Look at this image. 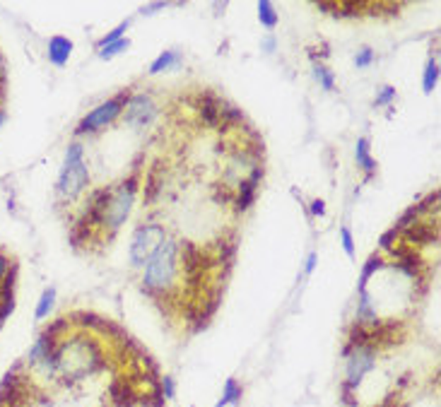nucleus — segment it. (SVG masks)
Segmentation results:
<instances>
[{
	"instance_id": "1",
	"label": "nucleus",
	"mask_w": 441,
	"mask_h": 407,
	"mask_svg": "<svg viewBox=\"0 0 441 407\" xmlns=\"http://www.w3.org/2000/svg\"><path fill=\"white\" fill-rule=\"evenodd\" d=\"M104 367L102 347L90 338H73L56 347V374L68 381H82Z\"/></svg>"
},
{
	"instance_id": "2",
	"label": "nucleus",
	"mask_w": 441,
	"mask_h": 407,
	"mask_svg": "<svg viewBox=\"0 0 441 407\" xmlns=\"http://www.w3.org/2000/svg\"><path fill=\"white\" fill-rule=\"evenodd\" d=\"M176 270H179V244L172 239H167L160 246V251L150 258L145 268L143 277V289L152 297L162 299L169 294V289L174 285Z\"/></svg>"
},
{
	"instance_id": "3",
	"label": "nucleus",
	"mask_w": 441,
	"mask_h": 407,
	"mask_svg": "<svg viewBox=\"0 0 441 407\" xmlns=\"http://www.w3.org/2000/svg\"><path fill=\"white\" fill-rule=\"evenodd\" d=\"M87 184H90V171H87V164L82 162V145L73 143L68 145L66 152V164H63L61 179H58V193L73 200L85 191Z\"/></svg>"
},
{
	"instance_id": "4",
	"label": "nucleus",
	"mask_w": 441,
	"mask_h": 407,
	"mask_svg": "<svg viewBox=\"0 0 441 407\" xmlns=\"http://www.w3.org/2000/svg\"><path fill=\"white\" fill-rule=\"evenodd\" d=\"M138 184H140V176L133 174V176H128L126 181H121L116 191H111V200H109L107 215H104V224H109L111 229H119L121 224L126 222L128 212H131V208H133L135 193H138Z\"/></svg>"
},
{
	"instance_id": "5",
	"label": "nucleus",
	"mask_w": 441,
	"mask_h": 407,
	"mask_svg": "<svg viewBox=\"0 0 441 407\" xmlns=\"http://www.w3.org/2000/svg\"><path fill=\"white\" fill-rule=\"evenodd\" d=\"M164 241H167V237H164V227H160V224H145V227H138L133 234V241H131V263L135 265V268L150 263V258L160 251V246L164 244Z\"/></svg>"
},
{
	"instance_id": "6",
	"label": "nucleus",
	"mask_w": 441,
	"mask_h": 407,
	"mask_svg": "<svg viewBox=\"0 0 441 407\" xmlns=\"http://www.w3.org/2000/svg\"><path fill=\"white\" fill-rule=\"evenodd\" d=\"M179 253H181V268H184L186 282L191 287H201L203 275L208 273L210 268H213L215 261L203 249H198L193 241H181Z\"/></svg>"
},
{
	"instance_id": "7",
	"label": "nucleus",
	"mask_w": 441,
	"mask_h": 407,
	"mask_svg": "<svg viewBox=\"0 0 441 407\" xmlns=\"http://www.w3.org/2000/svg\"><path fill=\"white\" fill-rule=\"evenodd\" d=\"M128 99H131V94L121 92L119 97H114V99H109V102H104L102 106H97L92 114H87L85 119L80 121V126H78V131L75 133L85 135V133H94V131H99V128L109 126L111 121H116L121 116V111L126 109Z\"/></svg>"
},
{
	"instance_id": "8",
	"label": "nucleus",
	"mask_w": 441,
	"mask_h": 407,
	"mask_svg": "<svg viewBox=\"0 0 441 407\" xmlns=\"http://www.w3.org/2000/svg\"><path fill=\"white\" fill-rule=\"evenodd\" d=\"M376 364V352H374V345H364V347H352L350 355H348V379L343 383H348L350 388H355L362 383L364 376L369 374V371L374 369Z\"/></svg>"
},
{
	"instance_id": "9",
	"label": "nucleus",
	"mask_w": 441,
	"mask_h": 407,
	"mask_svg": "<svg viewBox=\"0 0 441 407\" xmlns=\"http://www.w3.org/2000/svg\"><path fill=\"white\" fill-rule=\"evenodd\" d=\"M123 111H126V114H123V121L133 128L150 126L157 116V106L147 94H131V99H128V104Z\"/></svg>"
},
{
	"instance_id": "10",
	"label": "nucleus",
	"mask_w": 441,
	"mask_h": 407,
	"mask_svg": "<svg viewBox=\"0 0 441 407\" xmlns=\"http://www.w3.org/2000/svg\"><path fill=\"white\" fill-rule=\"evenodd\" d=\"M261 179H263V167L258 164V167L251 169L249 179L239 181V193H237V200H234V208H237V212H246L251 205H254Z\"/></svg>"
},
{
	"instance_id": "11",
	"label": "nucleus",
	"mask_w": 441,
	"mask_h": 407,
	"mask_svg": "<svg viewBox=\"0 0 441 407\" xmlns=\"http://www.w3.org/2000/svg\"><path fill=\"white\" fill-rule=\"evenodd\" d=\"M109 398L114 407H135L140 403V393L135 391L131 379H114L109 383Z\"/></svg>"
},
{
	"instance_id": "12",
	"label": "nucleus",
	"mask_w": 441,
	"mask_h": 407,
	"mask_svg": "<svg viewBox=\"0 0 441 407\" xmlns=\"http://www.w3.org/2000/svg\"><path fill=\"white\" fill-rule=\"evenodd\" d=\"M198 114L205 126L210 128H220V99L213 92H201L198 94V104H196Z\"/></svg>"
},
{
	"instance_id": "13",
	"label": "nucleus",
	"mask_w": 441,
	"mask_h": 407,
	"mask_svg": "<svg viewBox=\"0 0 441 407\" xmlns=\"http://www.w3.org/2000/svg\"><path fill=\"white\" fill-rule=\"evenodd\" d=\"M403 239L405 244H437L439 241V232H437V224H427V222H420L417 220L413 227L405 229L403 232Z\"/></svg>"
},
{
	"instance_id": "14",
	"label": "nucleus",
	"mask_w": 441,
	"mask_h": 407,
	"mask_svg": "<svg viewBox=\"0 0 441 407\" xmlns=\"http://www.w3.org/2000/svg\"><path fill=\"white\" fill-rule=\"evenodd\" d=\"M70 53H73V41L66 39V37H54L49 41V61L54 63V66H66Z\"/></svg>"
},
{
	"instance_id": "15",
	"label": "nucleus",
	"mask_w": 441,
	"mask_h": 407,
	"mask_svg": "<svg viewBox=\"0 0 441 407\" xmlns=\"http://www.w3.org/2000/svg\"><path fill=\"white\" fill-rule=\"evenodd\" d=\"M355 157H357V164L367 171V179H372L374 169H376V162L369 155V140L367 138H360L357 140V150H355Z\"/></svg>"
},
{
	"instance_id": "16",
	"label": "nucleus",
	"mask_w": 441,
	"mask_h": 407,
	"mask_svg": "<svg viewBox=\"0 0 441 407\" xmlns=\"http://www.w3.org/2000/svg\"><path fill=\"white\" fill-rule=\"evenodd\" d=\"M241 386L237 383V379H227L225 381V388H222V398L217 400L215 407H227V405H237L241 400Z\"/></svg>"
},
{
	"instance_id": "17",
	"label": "nucleus",
	"mask_w": 441,
	"mask_h": 407,
	"mask_svg": "<svg viewBox=\"0 0 441 407\" xmlns=\"http://www.w3.org/2000/svg\"><path fill=\"white\" fill-rule=\"evenodd\" d=\"M176 66H181V56L176 51H164L157 56V61L150 66V73L157 75V73H164V70H172Z\"/></svg>"
},
{
	"instance_id": "18",
	"label": "nucleus",
	"mask_w": 441,
	"mask_h": 407,
	"mask_svg": "<svg viewBox=\"0 0 441 407\" xmlns=\"http://www.w3.org/2000/svg\"><path fill=\"white\" fill-rule=\"evenodd\" d=\"M258 20L268 29L278 27V13H275L273 3H268V0H261V3H258Z\"/></svg>"
},
{
	"instance_id": "19",
	"label": "nucleus",
	"mask_w": 441,
	"mask_h": 407,
	"mask_svg": "<svg viewBox=\"0 0 441 407\" xmlns=\"http://www.w3.org/2000/svg\"><path fill=\"white\" fill-rule=\"evenodd\" d=\"M54 302H56V289L54 287H49V289H44V294H41V299H39V304H37V321H41V318H46L51 314V309H54Z\"/></svg>"
},
{
	"instance_id": "20",
	"label": "nucleus",
	"mask_w": 441,
	"mask_h": 407,
	"mask_svg": "<svg viewBox=\"0 0 441 407\" xmlns=\"http://www.w3.org/2000/svg\"><path fill=\"white\" fill-rule=\"evenodd\" d=\"M384 268V261H381L379 256H372L367 263H364V268H362V275H360V292H364L367 289V282H369V277L376 275L379 270Z\"/></svg>"
},
{
	"instance_id": "21",
	"label": "nucleus",
	"mask_w": 441,
	"mask_h": 407,
	"mask_svg": "<svg viewBox=\"0 0 441 407\" xmlns=\"http://www.w3.org/2000/svg\"><path fill=\"white\" fill-rule=\"evenodd\" d=\"M439 82V63L434 61V58H429L427 68H425V80H422V85H425V92L432 94L434 87H437Z\"/></svg>"
},
{
	"instance_id": "22",
	"label": "nucleus",
	"mask_w": 441,
	"mask_h": 407,
	"mask_svg": "<svg viewBox=\"0 0 441 407\" xmlns=\"http://www.w3.org/2000/svg\"><path fill=\"white\" fill-rule=\"evenodd\" d=\"M314 75H316V80L321 82V87L326 92H333L335 90V78L331 75V70L323 66V63H314Z\"/></svg>"
},
{
	"instance_id": "23",
	"label": "nucleus",
	"mask_w": 441,
	"mask_h": 407,
	"mask_svg": "<svg viewBox=\"0 0 441 407\" xmlns=\"http://www.w3.org/2000/svg\"><path fill=\"white\" fill-rule=\"evenodd\" d=\"M90 229L92 227H87V224H82V222H78L73 229H70V241H73L75 249L82 244H87V239H90Z\"/></svg>"
},
{
	"instance_id": "24",
	"label": "nucleus",
	"mask_w": 441,
	"mask_h": 407,
	"mask_svg": "<svg viewBox=\"0 0 441 407\" xmlns=\"http://www.w3.org/2000/svg\"><path fill=\"white\" fill-rule=\"evenodd\" d=\"M128 46H131V41L128 39H119V41H114V44H109V46H104V49H99V58H114V56H119L121 51H126Z\"/></svg>"
},
{
	"instance_id": "25",
	"label": "nucleus",
	"mask_w": 441,
	"mask_h": 407,
	"mask_svg": "<svg viewBox=\"0 0 441 407\" xmlns=\"http://www.w3.org/2000/svg\"><path fill=\"white\" fill-rule=\"evenodd\" d=\"M217 251H220V263L232 265L234 256H237V244H234V241H220V244H217Z\"/></svg>"
},
{
	"instance_id": "26",
	"label": "nucleus",
	"mask_w": 441,
	"mask_h": 407,
	"mask_svg": "<svg viewBox=\"0 0 441 407\" xmlns=\"http://www.w3.org/2000/svg\"><path fill=\"white\" fill-rule=\"evenodd\" d=\"M157 193H160V179H157V169H152L150 174H147V193H145V203H152Z\"/></svg>"
},
{
	"instance_id": "27",
	"label": "nucleus",
	"mask_w": 441,
	"mask_h": 407,
	"mask_svg": "<svg viewBox=\"0 0 441 407\" xmlns=\"http://www.w3.org/2000/svg\"><path fill=\"white\" fill-rule=\"evenodd\" d=\"M126 29H128V22H123V25H119V27L114 29V32L107 34V37H104L102 41H99V44H97V49H104V46H109V44H114V41L123 39V32H126Z\"/></svg>"
},
{
	"instance_id": "28",
	"label": "nucleus",
	"mask_w": 441,
	"mask_h": 407,
	"mask_svg": "<svg viewBox=\"0 0 441 407\" xmlns=\"http://www.w3.org/2000/svg\"><path fill=\"white\" fill-rule=\"evenodd\" d=\"M340 241H343V249L348 253L350 258H355V237H352V232L348 227L340 229Z\"/></svg>"
},
{
	"instance_id": "29",
	"label": "nucleus",
	"mask_w": 441,
	"mask_h": 407,
	"mask_svg": "<svg viewBox=\"0 0 441 407\" xmlns=\"http://www.w3.org/2000/svg\"><path fill=\"white\" fill-rule=\"evenodd\" d=\"M160 391H162V398L164 400H172L176 395V381L172 379V376H164V379L160 381Z\"/></svg>"
},
{
	"instance_id": "30",
	"label": "nucleus",
	"mask_w": 441,
	"mask_h": 407,
	"mask_svg": "<svg viewBox=\"0 0 441 407\" xmlns=\"http://www.w3.org/2000/svg\"><path fill=\"white\" fill-rule=\"evenodd\" d=\"M393 99H396V90H393V87H381L379 97L374 99V106H388Z\"/></svg>"
},
{
	"instance_id": "31",
	"label": "nucleus",
	"mask_w": 441,
	"mask_h": 407,
	"mask_svg": "<svg viewBox=\"0 0 441 407\" xmlns=\"http://www.w3.org/2000/svg\"><path fill=\"white\" fill-rule=\"evenodd\" d=\"M374 63V51L372 49H362L360 53L355 56V66L357 68H369Z\"/></svg>"
},
{
	"instance_id": "32",
	"label": "nucleus",
	"mask_w": 441,
	"mask_h": 407,
	"mask_svg": "<svg viewBox=\"0 0 441 407\" xmlns=\"http://www.w3.org/2000/svg\"><path fill=\"white\" fill-rule=\"evenodd\" d=\"M396 239H398V232L396 229H388V232L384 234V237L379 239V244H381V249H386V251H391L393 249V244H396Z\"/></svg>"
},
{
	"instance_id": "33",
	"label": "nucleus",
	"mask_w": 441,
	"mask_h": 407,
	"mask_svg": "<svg viewBox=\"0 0 441 407\" xmlns=\"http://www.w3.org/2000/svg\"><path fill=\"white\" fill-rule=\"evenodd\" d=\"M213 200H215V203H220V205H225V203H229V193L225 191V188L215 186L213 188Z\"/></svg>"
},
{
	"instance_id": "34",
	"label": "nucleus",
	"mask_w": 441,
	"mask_h": 407,
	"mask_svg": "<svg viewBox=\"0 0 441 407\" xmlns=\"http://www.w3.org/2000/svg\"><path fill=\"white\" fill-rule=\"evenodd\" d=\"M316 261H319V258H316V253H309V258H307V265H304V273H307V275H311V273H314V268H316Z\"/></svg>"
},
{
	"instance_id": "35",
	"label": "nucleus",
	"mask_w": 441,
	"mask_h": 407,
	"mask_svg": "<svg viewBox=\"0 0 441 407\" xmlns=\"http://www.w3.org/2000/svg\"><path fill=\"white\" fill-rule=\"evenodd\" d=\"M311 212L319 217L326 215V205H323V200H314V203H311Z\"/></svg>"
},
{
	"instance_id": "36",
	"label": "nucleus",
	"mask_w": 441,
	"mask_h": 407,
	"mask_svg": "<svg viewBox=\"0 0 441 407\" xmlns=\"http://www.w3.org/2000/svg\"><path fill=\"white\" fill-rule=\"evenodd\" d=\"M8 268H10V263H8V258L0 253V282L5 280V275H8Z\"/></svg>"
},
{
	"instance_id": "37",
	"label": "nucleus",
	"mask_w": 441,
	"mask_h": 407,
	"mask_svg": "<svg viewBox=\"0 0 441 407\" xmlns=\"http://www.w3.org/2000/svg\"><path fill=\"white\" fill-rule=\"evenodd\" d=\"M167 8V3H155V5H147V8H143V15H155V10H162Z\"/></svg>"
},
{
	"instance_id": "38",
	"label": "nucleus",
	"mask_w": 441,
	"mask_h": 407,
	"mask_svg": "<svg viewBox=\"0 0 441 407\" xmlns=\"http://www.w3.org/2000/svg\"><path fill=\"white\" fill-rule=\"evenodd\" d=\"M263 49H266L268 53L275 49V39L273 37H268V39H263Z\"/></svg>"
}]
</instances>
